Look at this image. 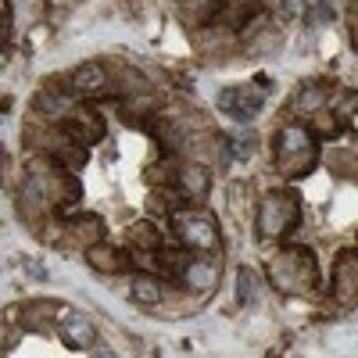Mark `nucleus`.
<instances>
[{
  "mask_svg": "<svg viewBox=\"0 0 358 358\" xmlns=\"http://www.w3.org/2000/svg\"><path fill=\"white\" fill-rule=\"evenodd\" d=\"M268 280H273L276 290H312L319 287V262L308 248H290L283 255H276L268 262Z\"/></svg>",
  "mask_w": 358,
  "mask_h": 358,
  "instance_id": "1",
  "label": "nucleus"
},
{
  "mask_svg": "<svg viewBox=\"0 0 358 358\" xmlns=\"http://www.w3.org/2000/svg\"><path fill=\"white\" fill-rule=\"evenodd\" d=\"M276 158H280V172L287 179H301L319 165V140L305 126H283Z\"/></svg>",
  "mask_w": 358,
  "mask_h": 358,
  "instance_id": "2",
  "label": "nucleus"
},
{
  "mask_svg": "<svg viewBox=\"0 0 358 358\" xmlns=\"http://www.w3.org/2000/svg\"><path fill=\"white\" fill-rule=\"evenodd\" d=\"M172 229L179 236V244L190 248L194 255L219 251V244H222L219 222L212 219V212H204V208H176L172 212Z\"/></svg>",
  "mask_w": 358,
  "mask_h": 358,
  "instance_id": "3",
  "label": "nucleus"
},
{
  "mask_svg": "<svg viewBox=\"0 0 358 358\" xmlns=\"http://www.w3.org/2000/svg\"><path fill=\"white\" fill-rule=\"evenodd\" d=\"M301 226V204L294 194L273 190L265 194V201L258 204V236L262 241H276V236H290Z\"/></svg>",
  "mask_w": 358,
  "mask_h": 358,
  "instance_id": "4",
  "label": "nucleus"
},
{
  "mask_svg": "<svg viewBox=\"0 0 358 358\" xmlns=\"http://www.w3.org/2000/svg\"><path fill=\"white\" fill-rule=\"evenodd\" d=\"M62 133L72 143H79V147H94V143L104 140L108 122H104V115L94 111V108H69L62 115Z\"/></svg>",
  "mask_w": 358,
  "mask_h": 358,
  "instance_id": "5",
  "label": "nucleus"
},
{
  "mask_svg": "<svg viewBox=\"0 0 358 358\" xmlns=\"http://www.w3.org/2000/svg\"><path fill=\"white\" fill-rule=\"evenodd\" d=\"M215 104H219L222 115L233 118V122H255L265 97H262V90H255V86H226L222 94L215 97Z\"/></svg>",
  "mask_w": 358,
  "mask_h": 358,
  "instance_id": "6",
  "label": "nucleus"
},
{
  "mask_svg": "<svg viewBox=\"0 0 358 358\" xmlns=\"http://www.w3.org/2000/svg\"><path fill=\"white\" fill-rule=\"evenodd\" d=\"M54 322H57V337H62L72 351H90V348L97 344L94 322H90L83 312H76V308H57Z\"/></svg>",
  "mask_w": 358,
  "mask_h": 358,
  "instance_id": "7",
  "label": "nucleus"
},
{
  "mask_svg": "<svg viewBox=\"0 0 358 358\" xmlns=\"http://www.w3.org/2000/svg\"><path fill=\"white\" fill-rule=\"evenodd\" d=\"M108 86H111V79H108L104 65L101 62H86V65H79L69 76V86L65 90H69L72 97H104Z\"/></svg>",
  "mask_w": 358,
  "mask_h": 358,
  "instance_id": "8",
  "label": "nucleus"
},
{
  "mask_svg": "<svg viewBox=\"0 0 358 358\" xmlns=\"http://www.w3.org/2000/svg\"><path fill=\"white\" fill-rule=\"evenodd\" d=\"M208 172L201 169V165H183L176 172V194L183 197V201H201L204 194H208Z\"/></svg>",
  "mask_w": 358,
  "mask_h": 358,
  "instance_id": "9",
  "label": "nucleus"
},
{
  "mask_svg": "<svg viewBox=\"0 0 358 358\" xmlns=\"http://www.w3.org/2000/svg\"><path fill=\"white\" fill-rule=\"evenodd\" d=\"M86 262L97 268V273H126L129 258L122 251H115L111 244H90L86 248Z\"/></svg>",
  "mask_w": 358,
  "mask_h": 358,
  "instance_id": "10",
  "label": "nucleus"
},
{
  "mask_svg": "<svg viewBox=\"0 0 358 358\" xmlns=\"http://www.w3.org/2000/svg\"><path fill=\"white\" fill-rule=\"evenodd\" d=\"M179 280H183L187 287H194V290H212L215 280H219V268L208 262V258H187V265H183V273H179Z\"/></svg>",
  "mask_w": 358,
  "mask_h": 358,
  "instance_id": "11",
  "label": "nucleus"
},
{
  "mask_svg": "<svg viewBox=\"0 0 358 358\" xmlns=\"http://www.w3.org/2000/svg\"><path fill=\"white\" fill-rule=\"evenodd\" d=\"M355 273H358V262H355V251H344L337 258V273H334V287H337V297L341 301H355Z\"/></svg>",
  "mask_w": 358,
  "mask_h": 358,
  "instance_id": "12",
  "label": "nucleus"
},
{
  "mask_svg": "<svg viewBox=\"0 0 358 358\" xmlns=\"http://www.w3.org/2000/svg\"><path fill=\"white\" fill-rule=\"evenodd\" d=\"M129 244H133V251L136 255H155V251H162V229L155 226V222H133L129 226Z\"/></svg>",
  "mask_w": 358,
  "mask_h": 358,
  "instance_id": "13",
  "label": "nucleus"
},
{
  "mask_svg": "<svg viewBox=\"0 0 358 358\" xmlns=\"http://www.w3.org/2000/svg\"><path fill=\"white\" fill-rule=\"evenodd\" d=\"M129 297H133L136 305L155 308V305H162L165 287H162V280H155V276H136V280L129 283Z\"/></svg>",
  "mask_w": 358,
  "mask_h": 358,
  "instance_id": "14",
  "label": "nucleus"
},
{
  "mask_svg": "<svg viewBox=\"0 0 358 358\" xmlns=\"http://www.w3.org/2000/svg\"><path fill=\"white\" fill-rule=\"evenodd\" d=\"M326 97H330V86H326V83H305L294 108L301 111V115H312V111H319L326 104Z\"/></svg>",
  "mask_w": 358,
  "mask_h": 358,
  "instance_id": "15",
  "label": "nucleus"
},
{
  "mask_svg": "<svg viewBox=\"0 0 358 358\" xmlns=\"http://www.w3.org/2000/svg\"><path fill=\"white\" fill-rule=\"evenodd\" d=\"M308 133H312L315 140H334V136H341V118H337V115H326V111L319 108V111H312Z\"/></svg>",
  "mask_w": 358,
  "mask_h": 358,
  "instance_id": "16",
  "label": "nucleus"
},
{
  "mask_svg": "<svg viewBox=\"0 0 358 358\" xmlns=\"http://www.w3.org/2000/svg\"><path fill=\"white\" fill-rule=\"evenodd\" d=\"M236 301H241L244 308H251L258 301V287H255V273L248 265L236 268Z\"/></svg>",
  "mask_w": 358,
  "mask_h": 358,
  "instance_id": "17",
  "label": "nucleus"
},
{
  "mask_svg": "<svg viewBox=\"0 0 358 358\" xmlns=\"http://www.w3.org/2000/svg\"><path fill=\"white\" fill-rule=\"evenodd\" d=\"M54 162H62V165H69L76 172L86 162V147H79V143L76 147H54Z\"/></svg>",
  "mask_w": 358,
  "mask_h": 358,
  "instance_id": "18",
  "label": "nucleus"
},
{
  "mask_svg": "<svg viewBox=\"0 0 358 358\" xmlns=\"http://www.w3.org/2000/svg\"><path fill=\"white\" fill-rule=\"evenodd\" d=\"M8 40H11V4L0 0V50L8 47Z\"/></svg>",
  "mask_w": 358,
  "mask_h": 358,
  "instance_id": "19",
  "label": "nucleus"
},
{
  "mask_svg": "<svg viewBox=\"0 0 358 358\" xmlns=\"http://www.w3.org/2000/svg\"><path fill=\"white\" fill-rule=\"evenodd\" d=\"M355 108H358V94L351 90V94H348V104L341 108V118H348V126H355Z\"/></svg>",
  "mask_w": 358,
  "mask_h": 358,
  "instance_id": "20",
  "label": "nucleus"
},
{
  "mask_svg": "<svg viewBox=\"0 0 358 358\" xmlns=\"http://www.w3.org/2000/svg\"><path fill=\"white\" fill-rule=\"evenodd\" d=\"M255 151V140L251 136H241V140H236V155H241V158H248Z\"/></svg>",
  "mask_w": 358,
  "mask_h": 358,
  "instance_id": "21",
  "label": "nucleus"
}]
</instances>
